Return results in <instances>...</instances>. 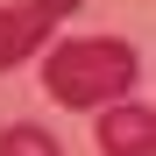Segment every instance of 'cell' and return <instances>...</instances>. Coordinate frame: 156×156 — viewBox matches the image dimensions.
Segmentation results:
<instances>
[{
  "label": "cell",
  "mask_w": 156,
  "mask_h": 156,
  "mask_svg": "<svg viewBox=\"0 0 156 156\" xmlns=\"http://www.w3.org/2000/svg\"><path fill=\"white\" fill-rule=\"evenodd\" d=\"M135 50L121 36H71L50 43L43 57V92L64 99V107H128V85H135Z\"/></svg>",
  "instance_id": "6da1fadb"
},
{
  "label": "cell",
  "mask_w": 156,
  "mask_h": 156,
  "mask_svg": "<svg viewBox=\"0 0 156 156\" xmlns=\"http://www.w3.org/2000/svg\"><path fill=\"white\" fill-rule=\"evenodd\" d=\"M99 149L107 156H156V107H107Z\"/></svg>",
  "instance_id": "7a4b0ae2"
},
{
  "label": "cell",
  "mask_w": 156,
  "mask_h": 156,
  "mask_svg": "<svg viewBox=\"0 0 156 156\" xmlns=\"http://www.w3.org/2000/svg\"><path fill=\"white\" fill-rule=\"evenodd\" d=\"M50 29H57V14H43V7H0V71L21 64V57H36V50L50 43Z\"/></svg>",
  "instance_id": "3957f363"
},
{
  "label": "cell",
  "mask_w": 156,
  "mask_h": 156,
  "mask_svg": "<svg viewBox=\"0 0 156 156\" xmlns=\"http://www.w3.org/2000/svg\"><path fill=\"white\" fill-rule=\"evenodd\" d=\"M0 156H64V149H57L50 128H36V121H7V128H0Z\"/></svg>",
  "instance_id": "277c9868"
},
{
  "label": "cell",
  "mask_w": 156,
  "mask_h": 156,
  "mask_svg": "<svg viewBox=\"0 0 156 156\" xmlns=\"http://www.w3.org/2000/svg\"><path fill=\"white\" fill-rule=\"evenodd\" d=\"M29 7H43V14H71V7H85V0H29Z\"/></svg>",
  "instance_id": "5b68a950"
}]
</instances>
